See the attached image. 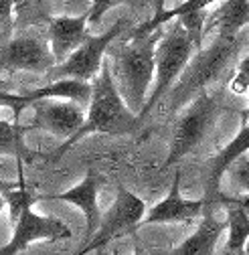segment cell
<instances>
[{"label":"cell","instance_id":"6da1fadb","mask_svg":"<svg viewBox=\"0 0 249 255\" xmlns=\"http://www.w3.org/2000/svg\"><path fill=\"white\" fill-rule=\"evenodd\" d=\"M142 124L144 122L138 116H134L126 108V104H124L122 95L118 91V85L114 81V75H112V63L104 61L100 75L91 81V100H89V110H87L83 126L79 128L73 138L63 142L55 152L47 154V158L59 160L71 146H75L87 134H114V136L132 134L140 130Z\"/></svg>","mask_w":249,"mask_h":255},{"label":"cell","instance_id":"7a4b0ae2","mask_svg":"<svg viewBox=\"0 0 249 255\" xmlns=\"http://www.w3.org/2000/svg\"><path fill=\"white\" fill-rule=\"evenodd\" d=\"M239 51H241L239 37H215L213 45H209L207 49L203 47V51L195 55L193 63L180 75L182 79L176 83V87H172L168 110L176 112L191 98H197L203 91H207L209 85H213L217 79H221L231 69Z\"/></svg>","mask_w":249,"mask_h":255},{"label":"cell","instance_id":"3957f363","mask_svg":"<svg viewBox=\"0 0 249 255\" xmlns=\"http://www.w3.org/2000/svg\"><path fill=\"white\" fill-rule=\"evenodd\" d=\"M162 37V28L138 41L118 43V47L112 51V61L116 73L124 85V91L132 100L134 108L142 112L144 108V95L152 81V75L156 71V45Z\"/></svg>","mask_w":249,"mask_h":255},{"label":"cell","instance_id":"277c9868","mask_svg":"<svg viewBox=\"0 0 249 255\" xmlns=\"http://www.w3.org/2000/svg\"><path fill=\"white\" fill-rule=\"evenodd\" d=\"M193 53H197V49L191 35L186 33V28L180 24V20L172 22L162 33L156 45V55H154V59H156V83H154V89L150 98L146 100L142 112L138 114L142 122L154 110V106L174 87V81L184 73Z\"/></svg>","mask_w":249,"mask_h":255},{"label":"cell","instance_id":"5b68a950","mask_svg":"<svg viewBox=\"0 0 249 255\" xmlns=\"http://www.w3.org/2000/svg\"><path fill=\"white\" fill-rule=\"evenodd\" d=\"M221 112H223L221 91H203L201 95H197L189 110L174 124L166 166L180 162L186 154L197 150L201 142H205V138L211 134Z\"/></svg>","mask_w":249,"mask_h":255},{"label":"cell","instance_id":"8992f818","mask_svg":"<svg viewBox=\"0 0 249 255\" xmlns=\"http://www.w3.org/2000/svg\"><path fill=\"white\" fill-rule=\"evenodd\" d=\"M57 65L45 28L14 30V37L0 39V77L16 71L49 73Z\"/></svg>","mask_w":249,"mask_h":255},{"label":"cell","instance_id":"52a82bcc","mask_svg":"<svg viewBox=\"0 0 249 255\" xmlns=\"http://www.w3.org/2000/svg\"><path fill=\"white\" fill-rule=\"evenodd\" d=\"M132 28L130 18L122 16L116 20V24L108 30V33L100 37H89L77 51H73L63 63L55 65L47 75L51 81H61V79H75V81H85L91 83L102 71L104 65V55L110 49V45L122 37L124 33H128Z\"/></svg>","mask_w":249,"mask_h":255},{"label":"cell","instance_id":"ba28073f","mask_svg":"<svg viewBox=\"0 0 249 255\" xmlns=\"http://www.w3.org/2000/svg\"><path fill=\"white\" fill-rule=\"evenodd\" d=\"M144 217H146V203L134 193H130L128 188L120 186L114 205L106 215H102L98 231L93 233V237L85 239V243H89L93 251H100L114 239L134 235L136 229L142 225Z\"/></svg>","mask_w":249,"mask_h":255},{"label":"cell","instance_id":"9c48e42d","mask_svg":"<svg viewBox=\"0 0 249 255\" xmlns=\"http://www.w3.org/2000/svg\"><path fill=\"white\" fill-rule=\"evenodd\" d=\"M85 122V114L79 104L67 100H41L33 104V116L22 126L24 134L33 130H45L53 136L73 138Z\"/></svg>","mask_w":249,"mask_h":255},{"label":"cell","instance_id":"30bf717a","mask_svg":"<svg viewBox=\"0 0 249 255\" xmlns=\"http://www.w3.org/2000/svg\"><path fill=\"white\" fill-rule=\"evenodd\" d=\"M249 150V126L245 124L239 134L223 148L219 150L213 158H209L205 170H203V203L205 209H219L221 201H223V193H221V180L225 176L227 170H231V166L243 158V154Z\"/></svg>","mask_w":249,"mask_h":255},{"label":"cell","instance_id":"8fae6325","mask_svg":"<svg viewBox=\"0 0 249 255\" xmlns=\"http://www.w3.org/2000/svg\"><path fill=\"white\" fill-rule=\"evenodd\" d=\"M43 239L53 241V243L71 239V229L63 221L51 219V217H41L30 209H26L14 223L12 239L4 247H0V255H16L22 249H26L30 243L43 241Z\"/></svg>","mask_w":249,"mask_h":255},{"label":"cell","instance_id":"7c38bea8","mask_svg":"<svg viewBox=\"0 0 249 255\" xmlns=\"http://www.w3.org/2000/svg\"><path fill=\"white\" fill-rule=\"evenodd\" d=\"M180 178L182 174L176 172L172 186L168 190V197L164 201H160L158 205L150 207V211L146 213L144 221L146 225H162V223H191L203 217L205 211V203L203 199L199 201H189L180 195Z\"/></svg>","mask_w":249,"mask_h":255},{"label":"cell","instance_id":"4fadbf2b","mask_svg":"<svg viewBox=\"0 0 249 255\" xmlns=\"http://www.w3.org/2000/svg\"><path fill=\"white\" fill-rule=\"evenodd\" d=\"M106 184V178L98 172L89 170L87 176L73 186L71 190H65V193H57V195H39V201H65L71 203L75 207H79L85 213L87 219V239L93 237V233L98 231L100 227V221H102V213L98 207V195H100V188Z\"/></svg>","mask_w":249,"mask_h":255},{"label":"cell","instance_id":"5bb4252c","mask_svg":"<svg viewBox=\"0 0 249 255\" xmlns=\"http://www.w3.org/2000/svg\"><path fill=\"white\" fill-rule=\"evenodd\" d=\"M45 30L57 65L91 37L87 33V12L81 16H53Z\"/></svg>","mask_w":249,"mask_h":255},{"label":"cell","instance_id":"9a60e30c","mask_svg":"<svg viewBox=\"0 0 249 255\" xmlns=\"http://www.w3.org/2000/svg\"><path fill=\"white\" fill-rule=\"evenodd\" d=\"M227 229V219H217L215 209H205L197 231L184 239L178 247L170 249V255H215L223 231Z\"/></svg>","mask_w":249,"mask_h":255},{"label":"cell","instance_id":"2e32d148","mask_svg":"<svg viewBox=\"0 0 249 255\" xmlns=\"http://www.w3.org/2000/svg\"><path fill=\"white\" fill-rule=\"evenodd\" d=\"M249 24V0H227L219 8L207 14L205 37H239V30Z\"/></svg>","mask_w":249,"mask_h":255},{"label":"cell","instance_id":"e0dca14e","mask_svg":"<svg viewBox=\"0 0 249 255\" xmlns=\"http://www.w3.org/2000/svg\"><path fill=\"white\" fill-rule=\"evenodd\" d=\"M213 2H217V0H184L182 4H178V6L170 8V10H164V12H160V14H152L150 20H146V22H142V24L130 28L128 33H124V35H126L128 41L144 39V37H148V35H152V33H156L158 28H162V24L170 22L172 18L189 16V14H197V12H205V8H207L209 4H213Z\"/></svg>","mask_w":249,"mask_h":255},{"label":"cell","instance_id":"ac0fdd59","mask_svg":"<svg viewBox=\"0 0 249 255\" xmlns=\"http://www.w3.org/2000/svg\"><path fill=\"white\" fill-rule=\"evenodd\" d=\"M12 30L45 28L53 18V0H12Z\"/></svg>","mask_w":249,"mask_h":255},{"label":"cell","instance_id":"d6986e66","mask_svg":"<svg viewBox=\"0 0 249 255\" xmlns=\"http://www.w3.org/2000/svg\"><path fill=\"white\" fill-rule=\"evenodd\" d=\"M221 207L227 213V243L223 249L231 253H243L249 239V213L237 203V197H223Z\"/></svg>","mask_w":249,"mask_h":255},{"label":"cell","instance_id":"ffe728a7","mask_svg":"<svg viewBox=\"0 0 249 255\" xmlns=\"http://www.w3.org/2000/svg\"><path fill=\"white\" fill-rule=\"evenodd\" d=\"M24 130L20 122H6L0 120V154L12 156L16 158V166H18V180H24L22 164L24 162H33L35 156L26 146H24Z\"/></svg>","mask_w":249,"mask_h":255},{"label":"cell","instance_id":"44dd1931","mask_svg":"<svg viewBox=\"0 0 249 255\" xmlns=\"http://www.w3.org/2000/svg\"><path fill=\"white\" fill-rule=\"evenodd\" d=\"M118 4H128L134 10H142L148 4H152V0H91V8L87 10V24L96 26L104 18V14L112 6H118Z\"/></svg>","mask_w":249,"mask_h":255},{"label":"cell","instance_id":"7402d4cb","mask_svg":"<svg viewBox=\"0 0 249 255\" xmlns=\"http://www.w3.org/2000/svg\"><path fill=\"white\" fill-rule=\"evenodd\" d=\"M231 91L233 93H245L249 89V55L239 63L233 77H231Z\"/></svg>","mask_w":249,"mask_h":255},{"label":"cell","instance_id":"603a6c76","mask_svg":"<svg viewBox=\"0 0 249 255\" xmlns=\"http://www.w3.org/2000/svg\"><path fill=\"white\" fill-rule=\"evenodd\" d=\"M231 174H233V180L249 195V160L247 158H239L231 166Z\"/></svg>","mask_w":249,"mask_h":255},{"label":"cell","instance_id":"cb8c5ba5","mask_svg":"<svg viewBox=\"0 0 249 255\" xmlns=\"http://www.w3.org/2000/svg\"><path fill=\"white\" fill-rule=\"evenodd\" d=\"M134 255H170V249H162V247H146V245H136Z\"/></svg>","mask_w":249,"mask_h":255},{"label":"cell","instance_id":"d4e9b609","mask_svg":"<svg viewBox=\"0 0 249 255\" xmlns=\"http://www.w3.org/2000/svg\"><path fill=\"white\" fill-rule=\"evenodd\" d=\"M164 4H166V0H152L154 14H160V12H164V10H166V8H164Z\"/></svg>","mask_w":249,"mask_h":255},{"label":"cell","instance_id":"484cf974","mask_svg":"<svg viewBox=\"0 0 249 255\" xmlns=\"http://www.w3.org/2000/svg\"><path fill=\"white\" fill-rule=\"evenodd\" d=\"M91 251H93V247H91L89 243H83V247H81V249H77L73 255H87V253H91Z\"/></svg>","mask_w":249,"mask_h":255},{"label":"cell","instance_id":"4316f807","mask_svg":"<svg viewBox=\"0 0 249 255\" xmlns=\"http://www.w3.org/2000/svg\"><path fill=\"white\" fill-rule=\"evenodd\" d=\"M0 87H8V89H10V87H14V85H12V81H8V79H2V77H0Z\"/></svg>","mask_w":249,"mask_h":255},{"label":"cell","instance_id":"83f0119b","mask_svg":"<svg viewBox=\"0 0 249 255\" xmlns=\"http://www.w3.org/2000/svg\"><path fill=\"white\" fill-rule=\"evenodd\" d=\"M4 207H6V201L2 199V195H0V213H2V209H4Z\"/></svg>","mask_w":249,"mask_h":255},{"label":"cell","instance_id":"f1b7e54d","mask_svg":"<svg viewBox=\"0 0 249 255\" xmlns=\"http://www.w3.org/2000/svg\"><path fill=\"white\" fill-rule=\"evenodd\" d=\"M243 255H249V239H247V243H245V247H243Z\"/></svg>","mask_w":249,"mask_h":255},{"label":"cell","instance_id":"f546056e","mask_svg":"<svg viewBox=\"0 0 249 255\" xmlns=\"http://www.w3.org/2000/svg\"><path fill=\"white\" fill-rule=\"evenodd\" d=\"M223 255H243V253H231V251H227V249H223Z\"/></svg>","mask_w":249,"mask_h":255},{"label":"cell","instance_id":"4dcf8cb0","mask_svg":"<svg viewBox=\"0 0 249 255\" xmlns=\"http://www.w3.org/2000/svg\"><path fill=\"white\" fill-rule=\"evenodd\" d=\"M245 124H247V126H249V110H247V122H245Z\"/></svg>","mask_w":249,"mask_h":255}]
</instances>
